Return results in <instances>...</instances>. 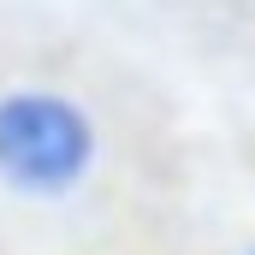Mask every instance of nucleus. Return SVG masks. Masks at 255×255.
Returning a JSON list of instances; mask_svg holds the SVG:
<instances>
[{
	"label": "nucleus",
	"mask_w": 255,
	"mask_h": 255,
	"mask_svg": "<svg viewBox=\"0 0 255 255\" xmlns=\"http://www.w3.org/2000/svg\"><path fill=\"white\" fill-rule=\"evenodd\" d=\"M95 160V125L54 89L0 95V178L24 196H65Z\"/></svg>",
	"instance_id": "nucleus-1"
}]
</instances>
